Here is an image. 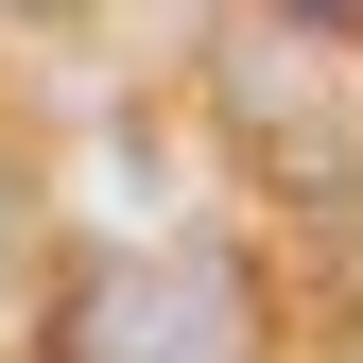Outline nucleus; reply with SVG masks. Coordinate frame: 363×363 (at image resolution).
Segmentation results:
<instances>
[{
    "mask_svg": "<svg viewBox=\"0 0 363 363\" xmlns=\"http://www.w3.org/2000/svg\"><path fill=\"white\" fill-rule=\"evenodd\" d=\"M52 363H242V294L191 242H86L52 294Z\"/></svg>",
    "mask_w": 363,
    "mask_h": 363,
    "instance_id": "nucleus-1",
    "label": "nucleus"
},
{
    "mask_svg": "<svg viewBox=\"0 0 363 363\" xmlns=\"http://www.w3.org/2000/svg\"><path fill=\"white\" fill-rule=\"evenodd\" d=\"M0 18H86V0H0Z\"/></svg>",
    "mask_w": 363,
    "mask_h": 363,
    "instance_id": "nucleus-2",
    "label": "nucleus"
}]
</instances>
